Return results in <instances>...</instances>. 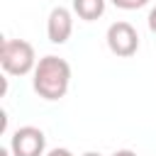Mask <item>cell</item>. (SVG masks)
Listing matches in <instances>:
<instances>
[{"label": "cell", "instance_id": "1", "mask_svg": "<svg viewBox=\"0 0 156 156\" xmlns=\"http://www.w3.org/2000/svg\"><path fill=\"white\" fill-rule=\"evenodd\" d=\"M34 78H32V85H34V93L44 100H61L66 93H68V85H71V66L66 58L61 56H44L37 61V68L32 71Z\"/></svg>", "mask_w": 156, "mask_h": 156}, {"label": "cell", "instance_id": "2", "mask_svg": "<svg viewBox=\"0 0 156 156\" xmlns=\"http://www.w3.org/2000/svg\"><path fill=\"white\" fill-rule=\"evenodd\" d=\"M0 66L7 76H27L37 68L34 46L24 39H2L0 44Z\"/></svg>", "mask_w": 156, "mask_h": 156}, {"label": "cell", "instance_id": "3", "mask_svg": "<svg viewBox=\"0 0 156 156\" xmlns=\"http://www.w3.org/2000/svg\"><path fill=\"white\" fill-rule=\"evenodd\" d=\"M105 39H107V49L115 56H119V58H129L139 49V34H136V29L129 22H122V20L119 22H112L107 27Z\"/></svg>", "mask_w": 156, "mask_h": 156}, {"label": "cell", "instance_id": "4", "mask_svg": "<svg viewBox=\"0 0 156 156\" xmlns=\"http://www.w3.org/2000/svg\"><path fill=\"white\" fill-rule=\"evenodd\" d=\"M46 149V136L39 127H20L10 136V151L12 156H44Z\"/></svg>", "mask_w": 156, "mask_h": 156}, {"label": "cell", "instance_id": "5", "mask_svg": "<svg viewBox=\"0 0 156 156\" xmlns=\"http://www.w3.org/2000/svg\"><path fill=\"white\" fill-rule=\"evenodd\" d=\"M73 34V15L66 7H54L46 20V37L51 44H66Z\"/></svg>", "mask_w": 156, "mask_h": 156}, {"label": "cell", "instance_id": "6", "mask_svg": "<svg viewBox=\"0 0 156 156\" xmlns=\"http://www.w3.org/2000/svg\"><path fill=\"white\" fill-rule=\"evenodd\" d=\"M73 12L85 20V22H95L98 17L105 15V0H73Z\"/></svg>", "mask_w": 156, "mask_h": 156}, {"label": "cell", "instance_id": "7", "mask_svg": "<svg viewBox=\"0 0 156 156\" xmlns=\"http://www.w3.org/2000/svg\"><path fill=\"white\" fill-rule=\"evenodd\" d=\"M110 2L119 10H139V7L149 5V0H110Z\"/></svg>", "mask_w": 156, "mask_h": 156}, {"label": "cell", "instance_id": "8", "mask_svg": "<svg viewBox=\"0 0 156 156\" xmlns=\"http://www.w3.org/2000/svg\"><path fill=\"white\" fill-rule=\"evenodd\" d=\"M46 156H73V154H71L68 149H63V146H56V149H51Z\"/></svg>", "mask_w": 156, "mask_h": 156}, {"label": "cell", "instance_id": "9", "mask_svg": "<svg viewBox=\"0 0 156 156\" xmlns=\"http://www.w3.org/2000/svg\"><path fill=\"white\" fill-rule=\"evenodd\" d=\"M146 22H149V29H151V32L156 34V7H151V12H149Z\"/></svg>", "mask_w": 156, "mask_h": 156}, {"label": "cell", "instance_id": "10", "mask_svg": "<svg viewBox=\"0 0 156 156\" xmlns=\"http://www.w3.org/2000/svg\"><path fill=\"white\" fill-rule=\"evenodd\" d=\"M112 156H136V151H132V149H119V151H115Z\"/></svg>", "mask_w": 156, "mask_h": 156}, {"label": "cell", "instance_id": "11", "mask_svg": "<svg viewBox=\"0 0 156 156\" xmlns=\"http://www.w3.org/2000/svg\"><path fill=\"white\" fill-rule=\"evenodd\" d=\"M83 156H102V154H98V151H85Z\"/></svg>", "mask_w": 156, "mask_h": 156}]
</instances>
